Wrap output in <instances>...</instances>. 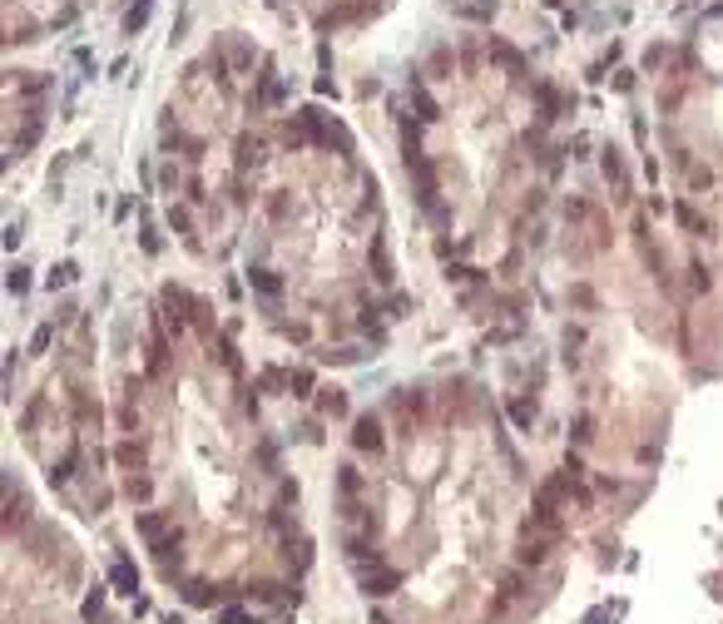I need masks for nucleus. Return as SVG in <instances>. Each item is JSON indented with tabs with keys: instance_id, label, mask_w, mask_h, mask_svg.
<instances>
[{
	"instance_id": "1",
	"label": "nucleus",
	"mask_w": 723,
	"mask_h": 624,
	"mask_svg": "<svg viewBox=\"0 0 723 624\" xmlns=\"http://www.w3.org/2000/svg\"><path fill=\"white\" fill-rule=\"evenodd\" d=\"M397 585H402V575H397V570H382V565L362 570V595H367V600H387Z\"/></svg>"
},
{
	"instance_id": "2",
	"label": "nucleus",
	"mask_w": 723,
	"mask_h": 624,
	"mask_svg": "<svg viewBox=\"0 0 723 624\" xmlns=\"http://www.w3.org/2000/svg\"><path fill=\"white\" fill-rule=\"evenodd\" d=\"M109 585H114L119 595H134V590H139V570H134L129 560H114V565H109Z\"/></svg>"
},
{
	"instance_id": "3",
	"label": "nucleus",
	"mask_w": 723,
	"mask_h": 624,
	"mask_svg": "<svg viewBox=\"0 0 723 624\" xmlns=\"http://www.w3.org/2000/svg\"><path fill=\"white\" fill-rule=\"evenodd\" d=\"M139 535H144V540H164V535H169V520L159 516V511H144V516H139Z\"/></svg>"
},
{
	"instance_id": "4",
	"label": "nucleus",
	"mask_w": 723,
	"mask_h": 624,
	"mask_svg": "<svg viewBox=\"0 0 723 624\" xmlns=\"http://www.w3.org/2000/svg\"><path fill=\"white\" fill-rule=\"evenodd\" d=\"M357 446H362V451H377V446H382V431H377V421H372V416H362V421H357Z\"/></svg>"
},
{
	"instance_id": "5",
	"label": "nucleus",
	"mask_w": 723,
	"mask_h": 624,
	"mask_svg": "<svg viewBox=\"0 0 723 624\" xmlns=\"http://www.w3.org/2000/svg\"><path fill=\"white\" fill-rule=\"evenodd\" d=\"M184 600H189V605H213V585H204V580H189V585H184Z\"/></svg>"
},
{
	"instance_id": "6",
	"label": "nucleus",
	"mask_w": 723,
	"mask_h": 624,
	"mask_svg": "<svg viewBox=\"0 0 723 624\" xmlns=\"http://www.w3.org/2000/svg\"><path fill=\"white\" fill-rule=\"evenodd\" d=\"M213 624H258V620H253V615H248L243 605H223V610H218V620H213Z\"/></svg>"
},
{
	"instance_id": "7",
	"label": "nucleus",
	"mask_w": 723,
	"mask_h": 624,
	"mask_svg": "<svg viewBox=\"0 0 723 624\" xmlns=\"http://www.w3.org/2000/svg\"><path fill=\"white\" fill-rule=\"evenodd\" d=\"M100 610H104V585H95L85 595V620H100Z\"/></svg>"
}]
</instances>
